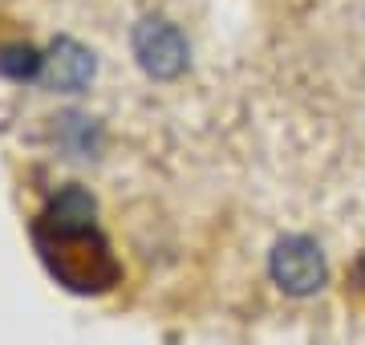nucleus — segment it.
Returning <instances> with one entry per match:
<instances>
[{
  "label": "nucleus",
  "instance_id": "nucleus-1",
  "mask_svg": "<svg viewBox=\"0 0 365 345\" xmlns=\"http://www.w3.org/2000/svg\"><path fill=\"white\" fill-rule=\"evenodd\" d=\"M93 195L81 187H66L49 200L33 224V240L53 280H61L69 292H106L114 289L122 268H118L102 227H98Z\"/></svg>",
  "mask_w": 365,
  "mask_h": 345
},
{
  "label": "nucleus",
  "instance_id": "nucleus-2",
  "mask_svg": "<svg viewBox=\"0 0 365 345\" xmlns=\"http://www.w3.org/2000/svg\"><path fill=\"white\" fill-rule=\"evenodd\" d=\"M268 277L280 292L288 297H313V292L325 289L329 264L325 252L313 236H280L268 252Z\"/></svg>",
  "mask_w": 365,
  "mask_h": 345
},
{
  "label": "nucleus",
  "instance_id": "nucleus-3",
  "mask_svg": "<svg viewBox=\"0 0 365 345\" xmlns=\"http://www.w3.org/2000/svg\"><path fill=\"white\" fill-rule=\"evenodd\" d=\"M134 61L146 78L155 81H175L182 69L191 66V45L179 33V25H170L163 16H143L130 33Z\"/></svg>",
  "mask_w": 365,
  "mask_h": 345
},
{
  "label": "nucleus",
  "instance_id": "nucleus-4",
  "mask_svg": "<svg viewBox=\"0 0 365 345\" xmlns=\"http://www.w3.org/2000/svg\"><path fill=\"white\" fill-rule=\"evenodd\" d=\"M93 73H98V61H93L90 49L73 37H57L49 45V53H45V73L41 78L57 93H81L93 81Z\"/></svg>",
  "mask_w": 365,
  "mask_h": 345
},
{
  "label": "nucleus",
  "instance_id": "nucleus-5",
  "mask_svg": "<svg viewBox=\"0 0 365 345\" xmlns=\"http://www.w3.org/2000/svg\"><path fill=\"white\" fill-rule=\"evenodd\" d=\"M0 73L13 81H37L45 73V53L33 45H0Z\"/></svg>",
  "mask_w": 365,
  "mask_h": 345
},
{
  "label": "nucleus",
  "instance_id": "nucleus-6",
  "mask_svg": "<svg viewBox=\"0 0 365 345\" xmlns=\"http://www.w3.org/2000/svg\"><path fill=\"white\" fill-rule=\"evenodd\" d=\"M345 297L357 309H365V248L353 256V264L345 268Z\"/></svg>",
  "mask_w": 365,
  "mask_h": 345
}]
</instances>
